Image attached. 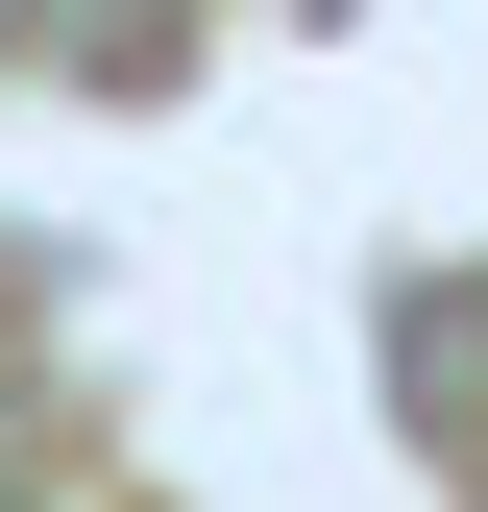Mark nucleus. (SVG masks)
Segmentation results:
<instances>
[{
    "mask_svg": "<svg viewBox=\"0 0 488 512\" xmlns=\"http://www.w3.org/2000/svg\"><path fill=\"white\" fill-rule=\"evenodd\" d=\"M0 512H49V488H0Z\"/></svg>",
    "mask_w": 488,
    "mask_h": 512,
    "instance_id": "f257e3e1",
    "label": "nucleus"
}]
</instances>
